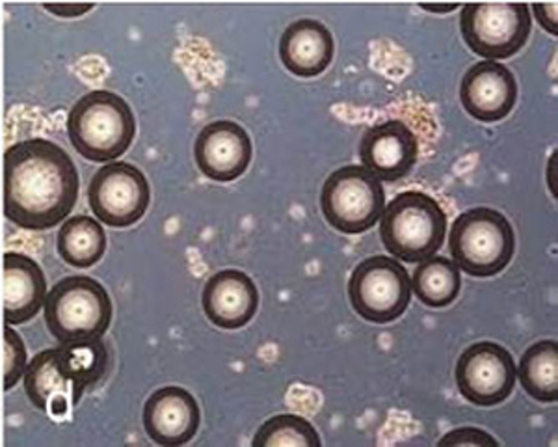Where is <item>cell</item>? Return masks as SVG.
Listing matches in <instances>:
<instances>
[{
  "label": "cell",
  "mask_w": 558,
  "mask_h": 447,
  "mask_svg": "<svg viewBox=\"0 0 558 447\" xmlns=\"http://www.w3.org/2000/svg\"><path fill=\"white\" fill-rule=\"evenodd\" d=\"M78 170L57 142H15L4 154V217L23 230H51L75 209Z\"/></svg>",
  "instance_id": "obj_1"
},
{
  "label": "cell",
  "mask_w": 558,
  "mask_h": 447,
  "mask_svg": "<svg viewBox=\"0 0 558 447\" xmlns=\"http://www.w3.org/2000/svg\"><path fill=\"white\" fill-rule=\"evenodd\" d=\"M68 136L84 159L110 162L128 154L136 136V118L123 97L110 89H92L71 107Z\"/></svg>",
  "instance_id": "obj_2"
},
{
  "label": "cell",
  "mask_w": 558,
  "mask_h": 447,
  "mask_svg": "<svg viewBox=\"0 0 558 447\" xmlns=\"http://www.w3.org/2000/svg\"><path fill=\"white\" fill-rule=\"evenodd\" d=\"M380 237L387 252L400 262H425L444 246L447 215L430 194L402 192L381 212Z\"/></svg>",
  "instance_id": "obj_3"
},
{
  "label": "cell",
  "mask_w": 558,
  "mask_h": 447,
  "mask_svg": "<svg viewBox=\"0 0 558 447\" xmlns=\"http://www.w3.org/2000/svg\"><path fill=\"white\" fill-rule=\"evenodd\" d=\"M45 325L58 343L102 338L110 328L114 306L101 281L86 275L65 276L47 291Z\"/></svg>",
  "instance_id": "obj_4"
},
{
  "label": "cell",
  "mask_w": 558,
  "mask_h": 447,
  "mask_svg": "<svg viewBox=\"0 0 558 447\" xmlns=\"http://www.w3.org/2000/svg\"><path fill=\"white\" fill-rule=\"evenodd\" d=\"M452 262L465 275L489 278L510 265L515 252L512 224L502 213L475 207L452 222L449 233Z\"/></svg>",
  "instance_id": "obj_5"
},
{
  "label": "cell",
  "mask_w": 558,
  "mask_h": 447,
  "mask_svg": "<svg viewBox=\"0 0 558 447\" xmlns=\"http://www.w3.org/2000/svg\"><path fill=\"white\" fill-rule=\"evenodd\" d=\"M326 222L347 235H360L380 220L386 192L380 179L365 167L349 165L326 179L320 192Z\"/></svg>",
  "instance_id": "obj_6"
},
{
  "label": "cell",
  "mask_w": 558,
  "mask_h": 447,
  "mask_svg": "<svg viewBox=\"0 0 558 447\" xmlns=\"http://www.w3.org/2000/svg\"><path fill=\"white\" fill-rule=\"evenodd\" d=\"M349 299L362 319L387 325L402 317L410 306L412 278L395 257H368L350 275Z\"/></svg>",
  "instance_id": "obj_7"
},
{
  "label": "cell",
  "mask_w": 558,
  "mask_h": 447,
  "mask_svg": "<svg viewBox=\"0 0 558 447\" xmlns=\"http://www.w3.org/2000/svg\"><path fill=\"white\" fill-rule=\"evenodd\" d=\"M463 41L486 60H507L525 47L533 31L526 4H465L460 15Z\"/></svg>",
  "instance_id": "obj_8"
},
{
  "label": "cell",
  "mask_w": 558,
  "mask_h": 447,
  "mask_svg": "<svg viewBox=\"0 0 558 447\" xmlns=\"http://www.w3.org/2000/svg\"><path fill=\"white\" fill-rule=\"evenodd\" d=\"M88 204L105 226L129 228L149 209L151 186L138 167L125 160H110L89 179Z\"/></svg>",
  "instance_id": "obj_9"
},
{
  "label": "cell",
  "mask_w": 558,
  "mask_h": 447,
  "mask_svg": "<svg viewBox=\"0 0 558 447\" xmlns=\"http://www.w3.org/2000/svg\"><path fill=\"white\" fill-rule=\"evenodd\" d=\"M518 370L514 357L494 341H478L458 358V390L476 407H495L514 391Z\"/></svg>",
  "instance_id": "obj_10"
},
{
  "label": "cell",
  "mask_w": 558,
  "mask_h": 447,
  "mask_svg": "<svg viewBox=\"0 0 558 447\" xmlns=\"http://www.w3.org/2000/svg\"><path fill=\"white\" fill-rule=\"evenodd\" d=\"M254 147L246 129L231 120L205 125L194 144V159L205 178L229 183L241 178L252 162Z\"/></svg>",
  "instance_id": "obj_11"
},
{
  "label": "cell",
  "mask_w": 558,
  "mask_h": 447,
  "mask_svg": "<svg viewBox=\"0 0 558 447\" xmlns=\"http://www.w3.org/2000/svg\"><path fill=\"white\" fill-rule=\"evenodd\" d=\"M460 101L465 112L478 122H501L518 101L514 73L495 60L478 62L463 75Z\"/></svg>",
  "instance_id": "obj_12"
},
{
  "label": "cell",
  "mask_w": 558,
  "mask_h": 447,
  "mask_svg": "<svg viewBox=\"0 0 558 447\" xmlns=\"http://www.w3.org/2000/svg\"><path fill=\"white\" fill-rule=\"evenodd\" d=\"M417 134L402 120L368 128L360 142V159L368 172L387 183L407 178L417 165Z\"/></svg>",
  "instance_id": "obj_13"
},
{
  "label": "cell",
  "mask_w": 558,
  "mask_h": 447,
  "mask_svg": "<svg viewBox=\"0 0 558 447\" xmlns=\"http://www.w3.org/2000/svg\"><path fill=\"white\" fill-rule=\"evenodd\" d=\"M144 428L155 444L181 447L196 436L202 412L196 397L181 386L153 391L144 404Z\"/></svg>",
  "instance_id": "obj_14"
},
{
  "label": "cell",
  "mask_w": 558,
  "mask_h": 447,
  "mask_svg": "<svg viewBox=\"0 0 558 447\" xmlns=\"http://www.w3.org/2000/svg\"><path fill=\"white\" fill-rule=\"evenodd\" d=\"M202 304L213 325L223 330H239L254 319L259 307V291L246 273L226 268L207 280Z\"/></svg>",
  "instance_id": "obj_15"
},
{
  "label": "cell",
  "mask_w": 558,
  "mask_h": 447,
  "mask_svg": "<svg viewBox=\"0 0 558 447\" xmlns=\"http://www.w3.org/2000/svg\"><path fill=\"white\" fill-rule=\"evenodd\" d=\"M2 297L7 325H23L34 319L47 297V278L41 265L23 252H7Z\"/></svg>",
  "instance_id": "obj_16"
},
{
  "label": "cell",
  "mask_w": 558,
  "mask_h": 447,
  "mask_svg": "<svg viewBox=\"0 0 558 447\" xmlns=\"http://www.w3.org/2000/svg\"><path fill=\"white\" fill-rule=\"evenodd\" d=\"M333 36L320 21H294L279 39V58L296 77L323 75L333 60Z\"/></svg>",
  "instance_id": "obj_17"
},
{
  "label": "cell",
  "mask_w": 558,
  "mask_h": 447,
  "mask_svg": "<svg viewBox=\"0 0 558 447\" xmlns=\"http://www.w3.org/2000/svg\"><path fill=\"white\" fill-rule=\"evenodd\" d=\"M58 367L71 386V404L75 407L108 370V349L101 338L73 339L57 347Z\"/></svg>",
  "instance_id": "obj_18"
},
{
  "label": "cell",
  "mask_w": 558,
  "mask_h": 447,
  "mask_svg": "<svg viewBox=\"0 0 558 447\" xmlns=\"http://www.w3.org/2000/svg\"><path fill=\"white\" fill-rule=\"evenodd\" d=\"M26 397L34 407L44 412L60 418L68 412L71 402V386L58 367L57 347L45 349L26 365L25 375Z\"/></svg>",
  "instance_id": "obj_19"
},
{
  "label": "cell",
  "mask_w": 558,
  "mask_h": 447,
  "mask_svg": "<svg viewBox=\"0 0 558 447\" xmlns=\"http://www.w3.org/2000/svg\"><path fill=\"white\" fill-rule=\"evenodd\" d=\"M107 244L102 224L88 215L68 217L58 230V254L71 267H94L105 256Z\"/></svg>",
  "instance_id": "obj_20"
},
{
  "label": "cell",
  "mask_w": 558,
  "mask_h": 447,
  "mask_svg": "<svg viewBox=\"0 0 558 447\" xmlns=\"http://www.w3.org/2000/svg\"><path fill=\"white\" fill-rule=\"evenodd\" d=\"M521 386L539 402L558 399V346L555 339H544L526 349L518 370Z\"/></svg>",
  "instance_id": "obj_21"
},
{
  "label": "cell",
  "mask_w": 558,
  "mask_h": 447,
  "mask_svg": "<svg viewBox=\"0 0 558 447\" xmlns=\"http://www.w3.org/2000/svg\"><path fill=\"white\" fill-rule=\"evenodd\" d=\"M462 289V275L454 262L432 256L418 263L412 278V291L425 306L447 307L457 301Z\"/></svg>",
  "instance_id": "obj_22"
},
{
  "label": "cell",
  "mask_w": 558,
  "mask_h": 447,
  "mask_svg": "<svg viewBox=\"0 0 558 447\" xmlns=\"http://www.w3.org/2000/svg\"><path fill=\"white\" fill-rule=\"evenodd\" d=\"M252 444L255 447H320L323 440L318 436L317 428L302 415L279 414L260 425Z\"/></svg>",
  "instance_id": "obj_23"
},
{
  "label": "cell",
  "mask_w": 558,
  "mask_h": 447,
  "mask_svg": "<svg viewBox=\"0 0 558 447\" xmlns=\"http://www.w3.org/2000/svg\"><path fill=\"white\" fill-rule=\"evenodd\" d=\"M28 352L21 334L7 325L4 328V390H12L25 375Z\"/></svg>",
  "instance_id": "obj_24"
},
{
  "label": "cell",
  "mask_w": 558,
  "mask_h": 447,
  "mask_svg": "<svg viewBox=\"0 0 558 447\" xmlns=\"http://www.w3.org/2000/svg\"><path fill=\"white\" fill-rule=\"evenodd\" d=\"M441 447H460V446H499V442L494 436L476 427L452 428L451 433L438 442Z\"/></svg>",
  "instance_id": "obj_25"
},
{
  "label": "cell",
  "mask_w": 558,
  "mask_h": 447,
  "mask_svg": "<svg viewBox=\"0 0 558 447\" xmlns=\"http://www.w3.org/2000/svg\"><path fill=\"white\" fill-rule=\"evenodd\" d=\"M533 12L534 15H536V21L542 25V28H544L546 33L557 36V4H534Z\"/></svg>",
  "instance_id": "obj_26"
},
{
  "label": "cell",
  "mask_w": 558,
  "mask_h": 447,
  "mask_svg": "<svg viewBox=\"0 0 558 447\" xmlns=\"http://www.w3.org/2000/svg\"><path fill=\"white\" fill-rule=\"evenodd\" d=\"M45 10L51 12L57 17H64V20H71V17H83L84 13H88L89 10H94V4H68V2H60V4H45Z\"/></svg>",
  "instance_id": "obj_27"
},
{
  "label": "cell",
  "mask_w": 558,
  "mask_h": 447,
  "mask_svg": "<svg viewBox=\"0 0 558 447\" xmlns=\"http://www.w3.org/2000/svg\"><path fill=\"white\" fill-rule=\"evenodd\" d=\"M557 152L553 154L551 159H549V167H547V183H549V189H551V194L557 198Z\"/></svg>",
  "instance_id": "obj_28"
},
{
  "label": "cell",
  "mask_w": 558,
  "mask_h": 447,
  "mask_svg": "<svg viewBox=\"0 0 558 447\" xmlns=\"http://www.w3.org/2000/svg\"><path fill=\"white\" fill-rule=\"evenodd\" d=\"M421 8L430 13H451L457 10L458 4H421Z\"/></svg>",
  "instance_id": "obj_29"
}]
</instances>
